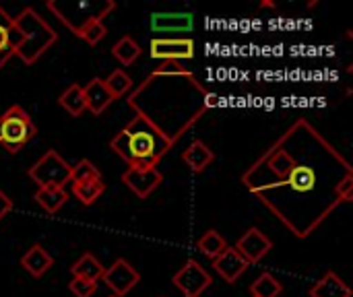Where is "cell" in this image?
<instances>
[{"mask_svg": "<svg viewBox=\"0 0 353 297\" xmlns=\"http://www.w3.org/2000/svg\"><path fill=\"white\" fill-rule=\"evenodd\" d=\"M242 182L300 240L353 198L352 163L306 118H298L242 174Z\"/></svg>", "mask_w": 353, "mask_h": 297, "instance_id": "1", "label": "cell"}, {"mask_svg": "<svg viewBox=\"0 0 353 297\" xmlns=\"http://www.w3.org/2000/svg\"><path fill=\"white\" fill-rule=\"evenodd\" d=\"M139 91L155 101L149 103L130 95L128 97L130 110L143 116L172 145L178 143L205 116L207 110L217 105V95L205 89V85H201L192 72L188 74L151 72L149 79L141 83Z\"/></svg>", "mask_w": 353, "mask_h": 297, "instance_id": "2", "label": "cell"}, {"mask_svg": "<svg viewBox=\"0 0 353 297\" xmlns=\"http://www.w3.org/2000/svg\"><path fill=\"white\" fill-rule=\"evenodd\" d=\"M172 147L174 145L139 114H134L132 120L110 141V149L128 167H157Z\"/></svg>", "mask_w": 353, "mask_h": 297, "instance_id": "3", "label": "cell"}, {"mask_svg": "<svg viewBox=\"0 0 353 297\" xmlns=\"http://www.w3.org/2000/svg\"><path fill=\"white\" fill-rule=\"evenodd\" d=\"M12 23L21 35L14 56L21 58L27 66L35 64L58 41V33L31 6L23 8L19 17H12Z\"/></svg>", "mask_w": 353, "mask_h": 297, "instance_id": "4", "label": "cell"}, {"mask_svg": "<svg viewBox=\"0 0 353 297\" xmlns=\"http://www.w3.org/2000/svg\"><path fill=\"white\" fill-rule=\"evenodd\" d=\"M37 134V128L31 120V116L21 105H10L0 116V147L14 155L23 147H27Z\"/></svg>", "mask_w": 353, "mask_h": 297, "instance_id": "5", "label": "cell"}, {"mask_svg": "<svg viewBox=\"0 0 353 297\" xmlns=\"http://www.w3.org/2000/svg\"><path fill=\"white\" fill-rule=\"evenodd\" d=\"M27 174L37 184V188H64L66 184H70V165L54 149L46 151L29 167Z\"/></svg>", "mask_w": 353, "mask_h": 297, "instance_id": "6", "label": "cell"}, {"mask_svg": "<svg viewBox=\"0 0 353 297\" xmlns=\"http://www.w3.org/2000/svg\"><path fill=\"white\" fill-rule=\"evenodd\" d=\"M149 56L153 60H192L194 39L190 37H153L149 41Z\"/></svg>", "mask_w": 353, "mask_h": 297, "instance_id": "7", "label": "cell"}, {"mask_svg": "<svg viewBox=\"0 0 353 297\" xmlns=\"http://www.w3.org/2000/svg\"><path fill=\"white\" fill-rule=\"evenodd\" d=\"M174 285L186 297H201L205 289L213 285V277L194 260H186V265L174 275Z\"/></svg>", "mask_w": 353, "mask_h": 297, "instance_id": "8", "label": "cell"}, {"mask_svg": "<svg viewBox=\"0 0 353 297\" xmlns=\"http://www.w3.org/2000/svg\"><path fill=\"white\" fill-rule=\"evenodd\" d=\"M103 283L112 289V296L124 297L128 296L141 281V273L124 258H118L110 269L103 271L101 275Z\"/></svg>", "mask_w": 353, "mask_h": 297, "instance_id": "9", "label": "cell"}, {"mask_svg": "<svg viewBox=\"0 0 353 297\" xmlns=\"http://www.w3.org/2000/svg\"><path fill=\"white\" fill-rule=\"evenodd\" d=\"M122 182L139 196V198H147L151 192H155L161 182H163V174L157 167H128L122 174Z\"/></svg>", "mask_w": 353, "mask_h": 297, "instance_id": "10", "label": "cell"}, {"mask_svg": "<svg viewBox=\"0 0 353 297\" xmlns=\"http://www.w3.org/2000/svg\"><path fill=\"white\" fill-rule=\"evenodd\" d=\"M273 248V242L256 227H250L236 244V252L248 263V265H259Z\"/></svg>", "mask_w": 353, "mask_h": 297, "instance_id": "11", "label": "cell"}, {"mask_svg": "<svg viewBox=\"0 0 353 297\" xmlns=\"http://www.w3.org/2000/svg\"><path fill=\"white\" fill-rule=\"evenodd\" d=\"M194 27V17L190 12H153L151 29L161 37L163 33H188Z\"/></svg>", "mask_w": 353, "mask_h": 297, "instance_id": "12", "label": "cell"}, {"mask_svg": "<svg viewBox=\"0 0 353 297\" xmlns=\"http://www.w3.org/2000/svg\"><path fill=\"white\" fill-rule=\"evenodd\" d=\"M248 263L234 250V248H225L215 260H213V269H215V273L225 281V283H236L246 271H248Z\"/></svg>", "mask_w": 353, "mask_h": 297, "instance_id": "13", "label": "cell"}, {"mask_svg": "<svg viewBox=\"0 0 353 297\" xmlns=\"http://www.w3.org/2000/svg\"><path fill=\"white\" fill-rule=\"evenodd\" d=\"M83 95H85V105L87 110L93 114V116H101L112 103H114V97L110 95L103 79L95 76L91 79L85 87H83Z\"/></svg>", "mask_w": 353, "mask_h": 297, "instance_id": "14", "label": "cell"}, {"mask_svg": "<svg viewBox=\"0 0 353 297\" xmlns=\"http://www.w3.org/2000/svg\"><path fill=\"white\" fill-rule=\"evenodd\" d=\"M21 41V35L12 23V17L0 8V68L14 56V50Z\"/></svg>", "mask_w": 353, "mask_h": 297, "instance_id": "15", "label": "cell"}, {"mask_svg": "<svg viewBox=\"0 0 353 297\" xmlns=\"http://www.w3.org/2000/svg\"><path fill=\"white\" fill-rule=\"evenodd\" d=\"M310 297H352V287L335 273V271H327L323 275L321 281H316L310 289Z\"/></svg>", "mask_w": 353, "mask_h": 297, "instance_id": "16", "label": "cell"}, {"mask_svg": "<svg viewBox=\"0 0 353 297\" xmlns=\"http://www.w3.org/2000/svg\"><path fill=\"white\" fill-rule=\"evenodd\" d=\"M21 265H23V269H25L31 277L39 279V277H43V275L52 269L54 258L48 254V250H46L43 246L33 244V246L21 256Z\"/></svg>", "mask_w": 353, "mask_h": 297, "instance_id": "17", "label": "cell"}, {"mask_svg": "<svg viewBox=\"0 0 353 297\" xmlns=\"http://www.w3.org/2000/svg\"><path fill=\"white\" fill-rule=\"evenodd\" d=\"M182 161H184L194 174H201V172H205V170L215 161V153H213L203 141H192V143L182 151Z\"/></svg>", "mask_w": 353, "mask_h": 297, "instance_id": "18", "label": "cell"}, {"mask_svg": "<svg viewBox=\"0 0 353 297\" xmlns=\"http://www.w3.org/2000/svg\"><path fill=\"white\" fill-rule=\"evenodd\" d=\"M33 198L48 215H56L68 203V192L64 188H37Z\"/></svg>", "mask_w": 353, "mask_h": 297, "instance_id": "19", "label": "cell"}, {"mask_svg": "<svg viewBox=\"0 0 353 297\" xmlns=\"http://www.w3.org/2000/svg\"><path fill=\"white\" fill-rule=\"evenodd\" d=\"M103 265L91 254V252H87V254H83L72 267H70V273H72V277H79V279H87V281H99L101 279V275H103Z\"/></svg>", "mask_w": 353, "mask_h": 297, "instance_id": "20", "label": "cell"}, {"mask_svg": "<svg viewBox=\"0 0 353 297\" xmlns=\"http://www.w3.org/2000/svg\"><path fill=\"white\" fill-rule=\"evenodd\" d=\"M112 54H114V58H116L122 66H130L132 62H137V60L141 58L143 48H141V43H137L130 35H124V37H120V39L114 43Z\"/></svg>", "mask_w": 353, "mask_h": 297, "instance_id": "21", "label": "cell"}, {"mask_svg": "<svg viewBox=\"0 0 353 297\" xmlns=\"http://www.w3.org/2000/svg\"><path fill=\"white\" fill-rule=\"evenodd\" d=\"M58 103H60L72 118H79V116L87 110V105H85V95H83V87L77 85V83H72L70 87H66V89L62 91V95L58 97Z\"/></svg>", "mask_w": 353, "mask_h": 297, "instance_id": "22", "label": "cell"}, {"mask_svg": "<svg viewBox=\"0 0 353 297\" xmlns=\"http://www.w3.org/2000/svg\"><path fill=\"white\" fill-rule=\"evenodd\" d=\"M196 248H199V252H201V254H205L207 258L215 260V258H217V256L228 248V242H225V238H223L219 232L209 229V232H205V234L199 238Z\"/></svg>", "mask_w": 353, "mask_h": 297, "instance_id": "23", "label": "cell"}, {"mask_svg": "<svg viewBox=\"0 0 353 297\" xmlns=\"http://www.w3.org/2000/svg\"><path fill=\"white\" fill-rule=\"evenodd\" d=\"M105 83V87H108V91H110V95L114 97V101L116 99H122L124 95H128L130 91H132V79L122 70V68H116V70H112L110 72V76L103 81Z\"/></svg>", "mask_w": 353, "mask_h": 297, "instance_id": "24", "label": "cell"}, {"mask_svg": "<svg viewBox=\"0 0 353 297\" xmlns=\"http://www.w3.org/2000/svg\"><path fill=\"white\" fill-rule=\"evenodd\" d=\"M105 190V184L101 180H91V182H81L72 184V194L81 201V205L91 207Z\"/></svg>", "mask_w": 353, "mask_h": 297, "instance_id": "25", "label": "cell"}, {"mask_svg": "<svg viewBox=\"0 0 353 297\" xmlns=\"http://www.w3.org/2000/svg\"><path fill=\"white\" fill-rule=\"evenodd\" d=\"M281 291H283V285L271 273L259 275V279H254V283L250 285L252 297H279Z\"/></svg>", "mask_w": 353, "mask_h": 297, "instance_id": "26", "label": "cell"}, {"mask_svg": "<svg viewBox=\"0 0 353 297\" xmlns=\"http://www.w3.org/2000/svg\"><path fill=\"white\" fill-rule=\"evenodd\" d=\"M91 180H101V174L89 159H81L77 165H70V182L72 184L91 182Z\"/></svg>", "mask_w": 353, "mask_h": 297, "instance_id": "27", "label": "cell"}, {"mask_svg": "<svg viewBox=\"0 0 353 297\" xmlns=\"http://www.w3.org/2000/svg\"><path fill=\"white\" fill-rule=\"evenodd\" d=\"M105 33H108V29H105L103 21H91L89 25H85V27L79 31L77 37H81V39L87 41L89 45H97V43L105 37Z\"/></svg>", "mask_w": 353, "mask_h": 297, "instance_id": "28", "label": "cell"}, {"mask_svg": "<svg viewBox=\"0 0 353 297\" xmlns=\"http://www.w3.org/2000/svg\"><path fill=\"white\" fill-rule=\"evenodd\" d=\"M68 289L74 297H91L97 291V281H87V279L72 277V281L68 283Z\"/></svg>", "mask_w": 353, "mask_h": 297, "instance_id": "29", "label": "cell"}, {"mask_svg": "<svg viewBox=\"0 0 353 297\" xmlns=\"http://www.w3.org/2000/svg\"><path fill=\"white\" fill-rule=\"evenodd\" d=\"M153 72H159V74H188L190 70H188L186 66H182V62L168 60V62H163L161 66H157Z\"/></svg>", "mask_w": 353, "mask_h": 297, "instance_id": "30", "label": "cell"}, {"mask_svg": "<svg viewBox=\"0 0 353 297\" xmlns=\"http://www.w3.org/2000/svg\"><path fill=\"white\" fill-rule=\"evenodd\" d=\"M12 207H14V205H12V198H8V196L0 190V221L12 211Z\"/></svg>", "mask_w": 353, "mask_h": 297, "instance_id": "31", "label": "cell"}, {"mask_svg": "<svg viewBox=\"0 0 353 297\" xmlns=\"http://www.w3.org/2000/svg\"><path fill=\"white\" fill-rule=\"evenodd\" d=\"M110 297H116V296H110Z\"/></svg>", "mask_w": 353, "mask_h": 297, "instance_id": "32", "label": "cell"}]
</instances>
